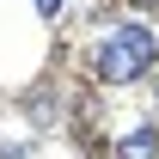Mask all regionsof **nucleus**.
<instances>
[{
    "label": "nucleus",
    "instance_id": "nucleus-1",
    "mask_svg": "<svg viewBox=\"0 0 159 159\" xmlns=\"http://www.w3.org/2000/svg\"><path fill=\"white\" fill-rule=\"evenodd\" d=\"M153 61H159V43H153L147 25H122V31H110V37L98 43V80H110V86L141 80Z\"/></svg>",
    "mask_w": 159,
    "mask_h": 159
},
{
    "label": "nucleus",
    "instance_id": "nucleus-2",
    "mask_svg": "<svg viewBox=\"0 0 159 159\" xmlns=\"http://www.w3.org/2000/svg\"><path fill=\"white\" fill-rule=\"evenodd\" d=\"M116 153H122V159H159V129H153V122H141V129H129Z\"/></svg>",
    "mask_w": 159,
    "mask_h": 159
},
{
    "label": "nucleus",
    "instance_id": "nucleus-3",
    "mask_svg": "<svg viewBox=\"0 0 159 159\" xmlns=\"http://www.w3.org/2000/svg\"><path fill=\"white\" fill-rule=\"evenodd\" d=\"M61 6H67V0H37V12H43V19H61Z\"/></svg>",
    "mask_w": 159,
    "mask_h": 159
}]
</instances>
